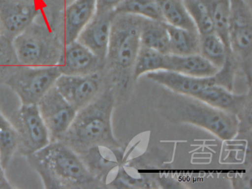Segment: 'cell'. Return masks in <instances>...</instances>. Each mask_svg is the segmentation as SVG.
Instances as JSON below:
<instances>
[{
  "label": "cell",
  "mask_w": 252,
  "mask_h": 189,
  "mask_svg": "<svg viewBox=\"0 0 252 189\" xmlns=\"http://www.w3.org/2000/svg\"><path fill=\"white\" fill-rule=\"evenodd\" d=\"M36 0H0V31L12 41L40 15Z\"/></svg>",
  "instance_id": "cell-10"
},
{
  "label": "cell",
  "mask_w": 252,
  "mask_h": 189,
  "mask_svg": "<svg viewBox=\"0 0 252 189\" xmlns=\"http://www.w3.org/2000/svg\"><path fill=\"white\" fill-rule=\"evenodd\" d=\"M11 188H12V186L7 180L6 176L5 174V169H4L1 159H0V189H11Z\"/></svg>",
  "instance_id": "cell-30"
},
{
  "label": "cell",
  "mask_w": 252,
  "mask_h": 189,
  "mask_svg": "<svg viewBox=\"0 0 252 189\" xmlns=\"http://www.w3.org/2000/svg\"><path fill=\"white\" fill-rule=\"evenodd\" d=\"M230 53L216 32L200 35V54L218 69H222L226 64Z\"/></svg>",
  "instance_id": "cell-21"
},
{
  "label": "cell",
  "mask_w": 252,
  "mask_h": 189,
  "mask_svg": "<svg viewBox=\"0 0 252 189\" xmlns=\"http://www.w3.org/2000/svg\"><path fill=\"white\" fill-rule=\"evenodd\" d=\"M125 0H96V10L98 12L115 11Z\"/></svg>",
  "instance_id": "cell-29"
},
{
  "label": "cell",
  "mask_w": 252,
  "mask_h": 189,
  "mask_svg": "<svg viewBox=\"0 0 252 189\" xmlns=\"http://www.w3.org/2000/svg\"><path fill=\"white\" fill-rule=\"evenodd\" d=\"M141 45L157 50L163 54H170L169 34L166 22L143 18Z\"/></svg>",
  "instance_id": "cell-18"
},
{
  "label": "cell",
  "mask_w": 252,
  "mask_h": 189,
  "mask_svg": "<svg viewBox=\"0 0 252 189\" xmlns=\"http://www.w3.org/2000/svg\"><path fill=\"white\" fill-rule=\"evenodd\" d=\"M28 157L48 188L77 189L95 183L80 156L62 141L51 142Z\"/></svg>",
  "instance_id": "cell-2"
},
{
  "label": "cell",
  "mask_w": 252,
  "mask_h": 189,
  "mask_svg": "<svg viewBox=\"0 0 252 189\" xmlns=\"http://www.w3.org/2000/svg\"><path fill=\"white\" fill-rule=\"evenodd\" d=\"M36 1L41 7L39 19H42L53 29H57L62 11L73 0H36Z\"/></svg>",
  "instance_id": "cell-28"
},
{
  "label": "cell",
  "mask_w": 252,
  "mask_h": 189,
  "mask_svg": "<svg viewBox=\"0 0 252 189\" xmlns=\"http://www.w3.org/2000/svg\"><path fill=\"white\" fill-rule=\"evenodd\" d=\"M115 13H128L164 22L156 0H125L115 10Z\"/></svg>",
  "instance_id": "cell-25"
},
{
  "label": "cell",
  "mask_w": 252,
  "mask_h": 189,
  "mask_svg": "<svg viewBox=\"0 0 252 189\" xmlns=\"http://www.w3.org/2000/svg\"><path fill=\"white\" fill-rule=\"evenodd\" d=\"M161 108L169 119L202 127L218 138H234L239 128L237 115L213 107L202 100L187 94L172 92Z\"/></svg>",
  "instance_id": "cell-3"
},
{
  "label": "cell",
  "mask_w": 252,
  "mask_h": 189,
  "mask_svg": "<svg viewBox=\"0 0 252 189\" xmlns=\"http://www.w3.org/2000/svg\"><path fill=\"white\" fill-rule=\"evenodd\" d=\"M61 75L58 66L19 65L4 84L9 87L24 104H37L54 87Z\"/></svg>",
  "instance_id": "cell-7"
},
{
  "label": "cell",
  "mask_w": 252,
  "mask_h": 189,
  "mask_svg": "<svg viewBox=\"0 0 252 189\" xmlns=\"http://www.w3.org/2000/svg\"><path fill=\"white\" fill-rule=\"evenodd\" d=\"M165 70L173 71L189 76L209 78L216 75L220 69L200 54L189 56L166 54Z\"/></svg>",
  "instance_id": "cell-16"
},
{
  "label": "cell",
  "mask_w": 252,
  "mask_h": 189,
  "mask_svg": "<svg viewBox=\"0 0 252 189\" xmlns=\"http://www.w3.org/2000/svg\"><path fill=\"white\" fill-rule=\"evenodd\" d=\"M18 142L15 128L0 111V159L5 171L17 152Z\"/></svg>",
  "instance_id": "cell-24"
},
{
  "label": "cell",
  "mask_w": 252,
  "mask_h": 189,
  "mask_svg": "<svg viewBox=\"0 0 252 189\" xmlns=\"http://www.w3.org/2000/svg\"><path fill=\"white\" fill-rule=\"evenodd\" d=\"M114 103L112 91L100 93L91 103L77 111L62 142L79 155L96 148L120 147L112 126Z\"/></svg>",
  "instance_id": "cell-1"
},
{
  "label": "cell",
  "mask_w": 252,
  "mask_h": 189,
  "mask_svg": "<svg viewBox=\"0 0 252 189\" xmlns=\"http://www.w3.org/2000/svg\"><path fill=\"white\" fill-rule=\"evenodd\" d=\"M2 36V35H1V31H0V37Z\"/></svg>",
  "instance_id": "cell-32"
},
{
  "label": "cell",
  "mask_w": 252,
  "mask_h": 189,
  "mask_svg": "<svg viewBox=\"0 0 252 189\" xmlns=\"http://www.w3.org/2000/svg\"><path fill=\"white\" fill-rule=\"evenodd\" d=\"M163 20L168 25L189 31H197L184 4V0H156Z\"/></svg>",
  "instance_id": "cell-20"
},
{
  "label": "cell",
  "mask_w": 252,
  "mask_h": 189,
  "mask_svg": "<svg viewBox=\"0 0 252 189\" xmlns=\"http://www.w3.org/2000/svg\"><path fill=\"white\" fill-rule=\"evenodd\" d=\"M96 10V0H73L62 11L57 32L64 45L76 41Z\"/></svg>",
  "instance_id": "cell-12"
},
{
  "label": "cell",
  "mask_w": 252,
  "mask_h": 189,
  "mask_svg": "<svg viewBox=\"0 0 252 189\" xmlns=\"http://www.w3.org/2000/svg\"><path fill=\"white\" fill-rule=\"evenodd\" d=\"M228 41L231 53L244 61L252 55V4L245 0H230Z\"/></svg>",
  "instance_id": "cell-9"
},
{
  "label": "cell",
  "mask_w": 252,
  "mask_h": 189,
  "mask_svg": "<svg viewBox=\"0 0 252 189\" xmlns=\"http://www.w3.org/2000/svg\"><path fill=\"white\" fill-rule=\"evenodd\" d=\"M20 65L13 45L12 41L4 36L0 37V84Z\"/></svg>",
  "instance_id": "cell-27"
},
{
  "label": "cell",
  "mask_w": 252,
  "mask_h": 189,
  "mask_svg": "<svg viewBox=\"0 0 252 189\" xmlns=\"http://www.w3.org/2000/svg\"><path fill=\"white\" fill-rule=\"evenodd\" d=\"M207 6L213 22L215 32L222 39L227 49L229 48L228 27H229L230 0H201Z\"/></svg>",
  "instance_id": "cell-22"
},
{
  "label": "cell",
  "mask_w": 252,
  "mask_h": 189,
  "mask_svg": "<svg viewBox=\"0 0 252 189\" xmlns=\"http://www.w3.org/2000/svg\"><path fill=\"white\" fill-rule=\"evenodd\" d=\"M0 111L12 124L18 135L21 155L29 156L51 143L48 128L36 104H24L5 84H0Z\"/></svg>",
  "instance_id": "cell-4"
},
{
  "label": "cell",
  "mask_w": 252,
  "mask_h": 189,
  "mask_svg": "<svg viewBox=\"0 0 252 189\" xmlns=\"http://www.w3.org/2000/svg\"><path fill=\"white\" fill-rule=\"evenodd\" d=\"M134 79L141 75L166 69V55L148 47L141 46L134 62Z\"/></svg>",
  "instance_id": "cell-23"
},
{
  "label": "cell",
  "mask_w": 252,
  "mask_h": 189,
  "mask_svg": "<svg viewBox=\"0 0 252 189\" xmlns=\"http://www.w3.org/2000/svg\"><path fill=\"white\" fill-rule=\"evenodd\" d=\"M115 11H95L76 41L88 47L103 63H105Z\"/></svg>",
  "instance_id": "cell-13"
},
{
  "label": "cell",
  "mask_w": 252,
  "mask_h": 189,
  "mask_svg": "<svg viewBox=\"0 0 252 189\" xmlns=\"http://www.w3.org/2000/svg\"><path fill=\"white\" fill-rule=\"evenodd\" d=\"M12 43L20 64L30 66L58 64L64 47L57 32L39 19L17 35Z\"/></svg>",
  "instance_id": "cell-5"
},
{
  "label": "cell",
  "mask_w": 252,
  "mask_h": 189,
  "mask_svg": "<svg viewBox=\"0 0 252 189\" xmlns=\"http://www.w3.org/2000/svg\"><path fill=\"white\" fill-rule=\"evenodd\" d=\"M194 97L204 103L231 113L237 115L246 101L243 95L233 94L220 84H212L199 91Z\"/></svg>",
  "instance_id": "cell-17"
},
{
  "label": "cell",
  "mask_w": 252,
  "mask_h": 189,
  "mask_svg": "<svg viewBox=\"0 0 252 189\" xmlns=\"http://www.w3.org/2000/svg\"><path fill=\"white\" fill-rule=\"evenodd\" d=\"M184 1L200 35L215 32L210 13L203 1L201 0H184Z\"/></svg>",
  "instance_id": "cell-26"
},
{
  "label": "cell",
  "mask_w": 252,
  "mask_h": 189,
  "mask_svg": "<svg viewBox=\"0 0 252 189\" xmlns=\"http://www.w3.org/2000/svg\"><path fill=\"white\" fill-rule=\"evenodd\" d=\"M36 105L48 128L51 143L62 141L77 111L62 95L55 86L48 90Z\"/></svg>",
  "instance_id": "cell-8"
},
{
  "label": "cell",
  "mask_w": 252,
  "mask_h": 189,
  "mask_svg": "<svg viewBox=\"0 0 252 189\" xmlns=\"http://www.w3.org/2000/svg\"><path fill=\"white\" fill-rule=\"evenodd\" d=\"M169 53L176 56L200 54V35L198 31H189L168 25Z\"/></svg>",
  "instance_id": "cell-19"
},
{
  "label": "cell",
  "mask_w": 252,
  "mask_h": 189,
  "mask_svg": "<svg viewBox=\"0 0 252 189\" xmlns=\"http://www.w3.org/2000/svg\"><path fill=\"white\" fill-rule=\"evenodd\" d=\"M245 1H247L248 3L252 4V0H245Z\"/></svg>",
  "instance_id": "cell-31"
},
{
  "label": "cell",
  "mask_w": 252,
  "mask_h": 189,
  "mask_svg": "<svg viewBox=\"0 0 252 189\" xmlns=\"http://www.w3.org/2000/svg\"><path fill=\"white\" fill-rule=\"evenodd\" d=\"M143 17L115 13L105 62L121 69H130L141 47Z\"/></svg>",
  "instance_id": "cell-6"
},
{
  "label": "cell",
  "mask_w": 252,
  "mask_h": 189,
  "mask_svg": "<svg viewBox=\"0 0 252 189\" xmlns=\"http://www.w3.org/2000/svg\"><path fill=\"white\" fill-rule=\"evenodd\" d=\"M103 64L92 51L76 40L64 45L57 66L63 75H85L98 72Z\"/></svg>",
  "instance_id": "cell-15"
},
{
  "label": "cell",
  "mask_w": 252,
  "mask_h": 189,
  "mask_svg": "<svg viewBox=\"0 0 252 189\" xmlns=\"http://www.w3.org/2000/svg\"><path fill=\"white\" fill-rule=\"evenodd\" d=\"M146 75L149 79L166 87L170 91L192 97L207 86L216 84L222 85L223 81L222 78L228 76L225 74H222V69L215 76L209 78L189 76L173 71L163 69L148 72Z\"/></svg>",
  "instance_id": "cell-14"
},
{
  "label": "cell",
  "mask_w": 252,
  "mask_h": 189,
  "mask_svg": "<svg viewBox=\"0 0 252 189\" xmlns=\"http://www.w3.org/2000/svg\"><path fill=\"white\" fill-rule=\"evenodd\" d=\"M98 77V72L85 75L61 74L54 86L70 104L79 111L91 103L101 93Z\"/></svg>",
  "instance_id": "cell-11"
}]
</instances>
